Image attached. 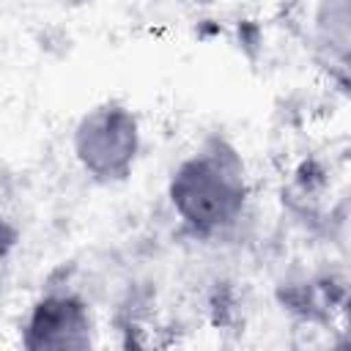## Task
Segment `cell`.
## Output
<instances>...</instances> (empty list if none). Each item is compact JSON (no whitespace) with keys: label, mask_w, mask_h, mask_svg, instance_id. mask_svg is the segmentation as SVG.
<instances>
[{"label":"cell","mask_w":351,"mask_h":351,"mask_svg":"<svg viewBox=\"0 0 351 351\" xmlns=\"http://www.w3.org/2000/svg\"><path fill=\"white\" fill-rule=\"evenodd\" d=\"M143 132L129 104L107 99L80 115L71 132V151L77 165L96 184L126 181L140 159Z\"/></svg>","instance_id":"cell-2"},{"label":"cell","mask_w":351,"mask_h":351,"mask_svg":"<svg viewBox=\"0 0 351 351\" xmlns=\"http://www.w3.org/2000/svg\"><path fill=\"white\" fill-rule=\"evenodd\" d=\"M178 3H200V0H178Z\"/></svg>","instance_id":"cell-6"},{"label":"cell","mask_w":351,"mask_h":351,"mask_svg":"<svg viewBox=\"0 0 351 351\" xmlns=\"http://www.w3.org/2000/svg\"><path fill=\"white\" fill-rule=\"evenodd\" d=\"M351 11L348 0H318L313 11V52L318 63L346 85L351 49Z\"/></svg>","instance_id":"cell-4"},{"label":"cell","mask_w":351,"mask_h":351,"mask_svg":"<svg viewBox=\"0 0 351 351\" xmlns=\"http://www.w3.org/2000/svg\"><path fill=\"white\" fill-rule=\"evenodd\" d=\"M19 329V340L30 351H80L93 346L96 335L90 304L71 288L44 291Z\"/></svg>","instance_id":"cell-3"},{"label":"cell","mask_w":351,"mask_h":351,"mask_svg":"<svg viewBox=\"0 0 351 351\" xmlns=\"http://www.w3.org/2000/svg\"><path fill=\"white\" fill-rule=\"evenodd\" d=\"M247 170L225 137H208L184 156L167 181V203L184 230L211 239L233 228L247 206Z\"/></svg>","instance_id":"cell-1"},{"label":"cell","mask_w":351,"mask_h":351,"mask_svg":"<svg viewBox=\"0 0 351 351\" xmlns=\"http://www.w3.org/2000/svg\"><path fill=\"white\" fill-rule=\"evenodd\" d=\"M66 3H71V5H82V3H90V0H66Z\"/></svg>","instance_id":"cell-5"},{"label":"cell","mask_w":351,"mask_h":351,"mask_svg":"<svg viewBox=\"0 0 351 351\" xmlns=\"http://www.w3.org/2000/svg\"><path fill=\"white\" fill-rule=\"evenodd\" d=\"M0 269H3V263H0Z\"/></svg>","instance_id":"cell-7"}]
</instances>
